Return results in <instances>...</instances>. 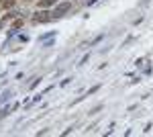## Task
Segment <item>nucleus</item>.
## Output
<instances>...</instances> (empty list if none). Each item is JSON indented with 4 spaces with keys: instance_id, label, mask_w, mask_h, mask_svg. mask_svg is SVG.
Returning <instances> with one entry per match:
<instances>
[{
    "instance_id": "4",
    "label": "nucleus",
    "mask_w": 153,
    "mask_h": 137,
    "mask_svg": "<svg viewBox=\"0 0 153 137\" xmlns=\"http://www.w3.org/2000/svg\"><path fill=\"white\" fill-rule=\"evenodd\" d=\"M53 2H55V0H41V2H39V6H51Z\"/></svg>"
},
{
    "instance_id": "3",
    "label": "nucleus",
    "mask_w": 153,
    "mask_h": 137,
    "mask_svg": "<svg viewBox=\"0 0 153 137\" xmlns=\"http://www.w3.org/2000/svg\"><path fill=\"white\" fill-rule=\"evenodd\" d=\"M10 4H14V0H0V8H6Z\"/></svg>"
},
{
    "instance_id": "8",
    "label": "nucleus",
    "mask_w": 153,
    "mask_h": 137,
    "mask_svg": "<svg viewBox=\"0 0 153 137\" xmlns=\"http://www.w3.org/2000/svg\"><path fill=\"white\" fill-rule=\"evenodd\" d=\"M86 2H88V6H90V4H94L96 0H86Z\"/></svg>"
},
{
    "instance_id": "1",
    "label": "nucleus",
    "mask_w": 153,
    "mask_h": 137,
    "mask_svg": "<svg viewBox=\"0 0 153 137\" xmlns=\"http://www.w3.org/2000/svg\"><path fill=\"white\" fill-rule=\"evenodd\" d=\"M70 8H71L70 2H61V4H57V6H55V10L51 12V14H53V19H61V16L70 10Z\"/></svg>"
},
{
    "instance_id": "5",
    "label": "nucleus",
    "mask_w": 153,
    "mask_h": 137,
    "mask_svg": "<svg viewBox=\"0 0 153 137\" xmlns=\"http://www.w3.org/2000/svg\"><path fill=\"white\" fill-rule=\"evenodd\" d=\"M8 111H10V106H4V109H0V119H2V117H6V115H8Z\"/></svg>"
},
{
    "instance_id": "2",
    "label": "nucleus",
    "mask_w": 153,
    "mask_h": 137,
    "mask_svg": "<svg viewBox=\"0 0 153 137\" xmlns=\"http://www.w3.org/2000/svg\"><path fill=\"white\" fill-rule=\"evenodd\" d=\"M53 19V14L51 12H37L35 16H33V23H47Z\"/></svg>"
},
{
    "instance_id": "6",
    "label": "nucleus",
    "mask_w": 153,
    "mask_h": 137,
    "mask_svg": "<svg viewBox=\"0 0 153 137\" xmlns=\"http://www.w3.org/2000/svg\"><path fill=\"white\" fill-rule=\"evenodd\" d=\"M100 109H102V104H98V106H94V109H92V111H90V113H88V115H96V113H98V111H100Z\"/></svg>"
},
{
    "instance_id": "7",
    "label": "nucleus",
    "mask_w": 153,
    "mask_h": 137,
    "mask_svg": "<svg viewBox=\"0 0 153 137\" xmlns=\"http://www.w3.org/2000/svg\"><path fill=\"white\" fill-rule=\"evenodd\" d=\"M98 88H100V86H94V88H90V90H88V94H86V96H90V94H94V92L98 90Z\"/></svg>"
}]
</instances>
